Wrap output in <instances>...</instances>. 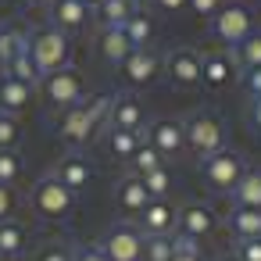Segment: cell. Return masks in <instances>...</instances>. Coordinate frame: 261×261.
I'll return each mask as SVG.
<instances>
[{"label": "cell", "mask_w": 261, "mask_h": 261, "mask_svg": "<svg viewBox=\"0 0 261 261\" xmlns=\"http://www.w3.org/2000/svg\"><path fill=\"white\" fill-rule=\"evenodd\" d=\"M75 197H79V193H72V190L50 172V175H43V179L33 182V190H29V207H33V215L43 218V222H68L72 211H75Z\"/></svg>", "instance_id": "2"}, {"label": "cell", "mask_w": 261, "mask_h": 261, "mask_svg": "<svg viewBox=\"0 0 261 261\" xmlns=\"http://www.w3.org/2000/svg\"><path fill=\"white\" fill-rule=\"evenodd\" d=\"M97 47H100V58H104L108 65H118V68H122V61H125L129 50H133V43H129V36H125L122 29H100Z\"/></svg>", "instance_id": "23"}, {"label": "cell", "mask_w": 261, "mask_h": 261, "mask_svg": "<svg viewBox=\"0 0 261 261\" xmlns=\"http://www.w3.org/2000/svg\"><path fill=\"white\" fill-rule=\"evenodd\" d=\"M72 261H108V254L100 250V243H83L72 250Z\"/></svg>", "instance_id": "39"}, {"label": "cell", "mask_w": 261, "mask_h": 261, "mask_svg": "<svg viewBox=\"0 0 261 261\" xmlns=\"http://www.w3.org/2000/svg\"><path fill=\"white\" fill-rule=\"evenodd\" d=\"M232 240H254L261 236V207H232L225 218Z\"/></svg>", "instance_id": "21"}, {"label": "cell", "mask_w": 261, "mask_h": 261, "mask_svg": "<svg viewBox=\"0 0 261 261\" xmlns=\"http://www.w3.org/2000/svg\"><path fill=\"white\" fill-rule=\"evenodd\" d=\"M133 11H136L133 0H100V8H97L100 29H122L133 18Z\"/></svg>", "instance_id": "25"}, {"label": "cell", "mask_w": 261, "mask_h": 261, "mask_svg": "<svg viewBox=\"0 0 261 261\" xmlns=\"http://www.w3.org/2000/svg\"><path fill=\"white\" fill-rule=\"evenodd\" d=\"M122 33L129 36L133 50H140V47H147V43H150V36H154V25H150V18H147V15L133 11V18H129V22L122 25Z\"/></svg>", "instance_id": "28"}, {"label": "cell", "mask_w": 261, "mask_h": 261, "mask_svg": "<svg viewBox=\"0 0 261 261\" xmlns=\"http://www.w3.org/2000/svg\"><path fill=\"white\" fill-rule=\"evenodd\" d=\"M29 247V229L15 218L0 222V261H22Z\"/></svg>", "instance_id": "17"}, {"label": "cell", "mask_w": 261, "mask_h": 261, "mask_svg": "<svg viewBox=\"0 0 261 261\" xmlns=\"http://www.w3.org/2000/svg\"><path fill=\"white\" fill-rule=\"evenodd\" d=\"M175 232L179 236H190V240H204V236H211L215 232V215H211V207H204V204H186L182 211H179V222H175Z\"/></svg>", "instance_id": "15"}, {"label": "cell", "mask_w": 261, "mask_h": 261, "mask_svg": "<svg viewBox=\"0 0 261 261\" xmlns=\"http://www.w3.org/2000/svg\"><path fill=\"white\" fill-rule=\"evenodd\" d=\"M182 133H186V147H190L200 161L211 158V154H218V150H225V125H222V118L211 115V111L190 115V118L182 122Z\"/></svg>", "instance_id": "4"}, {"label": "cell", "mask_w": 261, "mask_h": 261, "mask_svg": "<svg viewBox=\"0 0 261 261\" xmlns=\"http://www.w3.org/2000/svg\"><path fill=\"white\" fill-rule=\"evenodd\" d=\"M18 140H22V122H18V115L0 111V150H15Z\"/></svg>", "instance_id": "33"}, {"label": "cell", "mask_w": 261, "mask_h": 261, "mask_svg": "<svg viewBox=\"0 0 261 261\" xmlns=\"http://www.w3.org/2000/svg\"><path fill=\"white\" fill-rule=\"evenodd\" d=\"M90 22V8L83 0H50V25L61 33H79Z\"/></svg>", "instance_id": "16"}, {"label": "cell", "mask_w": 261, "mask_h": 261, "mask_svg": "<svg viewBox=\"0 0 261 261\" xmlns=\"http://www.w3.org/2000/svg\"><path fill=\"white\" fill-rule=\"evenodd\" d=\"M172 261H204V257H200V247H197V240L172 232Z\"/></svg>", "instance_id": "35"}, {"label": "cell", "mask_w": 261, "mask_h": 261, "mask_svg": "<svg viewBox=\"0 0 261 261\" xmlns=\"http://www.w3.org/2000/svg\"><path fill=\"white\" fill-rule=\"evenodd\" d=\"M236 257H240V261H261V236H254V240H236Z\"/></svg>", "instance_id": "38"}, {"label": "cell", "mask_w": 261, "mask_h": 261, "mask_svg": "<svg viewBox=\"0 0 261 261\" xmlns=\"http://www.w3.org/2000/svg\"><path fill=\"white\" fill-rule=\"evenodd\" d=\"M15 211H18V193H15V186H4V182H0V222L15 218Z\"/></svg>", "instance_id": "37"}, {"label": "cell", "mask_w": 261, "mask_h": 261, "mask_svg": "<svg viewBox=\"0 0 261 261\" xmlns=\"http://www.w3.org/2000/svg\"><path fill=\"white\" fill-rule=\"evenodd\" d=\"M154 4H158L161 11H168V15H172V11H182V8L190 4V0H154Z\"/></svg>", "instance_id": "43"}, {"label": "cell", "mask_w": 261, "mask_h": 261, "mask_svg": "<svg viewBox=\"0 0 261 261\" xmlns=\"http://www.w3.org/2000/svg\"><path fill=\"white\" fill-rule=\"evenodd\" d=\"M133 4H140V0H133Z\"/></svg>", "instance_id": "47"}, {"label": "cell", "mask_w": 261, "mask_h": 261, "mask_svg": "<svg viewBox=\"0 0 261 261\" xmlns=\"http://www.w3.org/2000/svg\"><path fill=\"white\" fill-rule=\"evenodd\" d=\"M158 68H161V58L154 50H147V47L129 50V58L122 61V75H125L129 86H150L158 79Z\"/></svg>", "instance_id": "13"}, {"label": "cell", "mask_w": 261, "mask_h": 261, "mask_svg": "<svg viewBox=\"0 0 261 261\" xmlns=\"http://www.w3.org/2000/svg\"><path fill=\"white\" fill-rule=\"evenodd\" d=\"M129 165H133V175H147V172L161 168V165H165V158H161V154H158V150L143 140V143H140V150L133 154V161H129Z\"/></svg>", "instance_id": "30"}, {"label": "cell", "mask_w": 261, "mask_h": 261, "mask_svg": "<svg viewBox=\"0 0 261 261\" xmlns=\"http://www.w3.org/2000/svg\"><path fill=\"white\" fill-rule=\"evenodd\" d=\"M29 100H33V86H25L22 79H15V75H0V111H8V115H18V111H25L29 108Z\"/></svg>", "instance_id": "19"}, {"label": "cell", "mask_w": 261, "mask_h": 261, "mask_svg": "<svg viewBox=\"0 0 261 261\" xmlns=\"http://www.w3.org/2000/svg\"><path fill=\"white\" fill-rule=\"evenodd\" d=\"M186 8H193L200 18H215V15L222 11V0H190Z\"/></svg>", "instance_id": "41"}, {"label": "cell", "mask_w": 261, "mask_h": 261, "mask_svg": "<svg viewBox=\"0 0 261 261\" xmlns=\"http://www.w3.org/2000/svg\"><path fill=\"white\" fill-rule=\"evenodd\" d=\"M25 8H40V4H50V0H22Z\"/></svg>", "instance_id": "44"}, {"label": "cell", "mask_w": 261, "mask_h": 261, "mask_svg": "<svg viewBox=\"0 0 261 261\" xmlns=\"http://www.w3.org/2000/svg\"><path fill=\"white\" fill-rule=\"evenodd\" d=\"M83 4H86L90 11H97V8H100V0H83Z\"/></svg>", "instance_id": "45"}, {"label": "cell", "mask_w": 261, "mask_h": 261, "mask_svg": "<svg viewBox=\"0 0 261 261\" xmlns=\"http://www.w3.org/2000/svg\"><path fill=\"white\" fill-rule=\"evenodd\" d=\"M243 90L250 93V100L261 97V65L257 68H243Z\"/></svg>", "instance_id": "40"}, {"label": "cell", "mask_w": 261, "mask_h": 261, "mask_svg": "<svg viewBox=\"0 0 261 261\" xmlns=\"http://www.w3.org/2000/svg\"><path fill=\"white\" fill-rule=\"evenodd\" d=\"M29 54H33L40 75H50V72H61V68L72 65V40L61 29L43 25V29L29 33Z\"/></svg>", "instance_id": "3"}, {"label": "cell", "mask_w": 261, "mask_h": 261, "mask_svg": "<svg viewBox=\"0 0 261 261\" xmlns=\"http://www.w3.org/2000/svg\"><path fill=\"white\" fill-rule=\"evenodd\" d=\"M29 47V33H22L18 25H0V65H11L22 50Z\"/></svg>", "instance_id": "26"}, {"label": "cell", "mask_w": 261, "mask_h": 261, "mask_svg": "<svg viewBox=\"0 0 261 261\" xmlns=\"http://www.w3.org/2000/svg\"><path fill=\"white\" fill-rule=\"evenodd\" d=\"M115 200H118V207H122L125 215H140V211L150 204V193H147V186H143L140 175H125V179H118V186H115Z\"/></svg>", "instance_id": "18"}, {"label": "cell", "mask_w": 261, "mask_h": 261, "mask_svg": "<svg viewBox=\"0 0 261 261\" xmlns=\"http://www.w3.org/2000/svg\"><path fill=\"white\" fill-rule=\"evenodd\" d=\"M243 172H247V161L236 150H218V154H211V158L200 161L204 186L215 190V193H232V186L240 182Z\"/></svg>", "instance_id": "5"}, {"label": "cell", "mask_w": 261, "mask_h": 261, "mask_svg": "<svg viewBox=\"0 0 261 261\" xmlns=\"http://www.w3.org/2000/svg\"><path fill=\"white\" fill-rule=\"evenodd\" d=\"M143 179V186H147V193H150V200H165L168 197V190H172V175H168V168L161 165V168H154V172H147V175H140Z\"/></svg>", "instance_id": "32"}, {"label": "cell", "mask_w": 261, "mask_h": 261, "mask_svg": "<svg viewBox=\"0 0 261 261\" xmlns=\"http://www.w3.org/2000/svg\"><path fill=\"white\" fill-rule=\"evenodd\" d=\"M211 29H215V36L225 43V47H240L250 33H254V11L247 8V4H225L215 18H211Z\"/></svg>", "instance_id": "7"}, {"label": "cell", "mask_w": 261, "mask_h": 261, "mask_svg": "<svg viewBox=\"0 0 261 261\" xmlns=\"http://www.w3.org/2000/svg\"><path fill=\"white\" fill-rule=\"evenodd\" d=\"M147 143H150L161 158H175V154H182V147H186L182 122H175V118H158V122L147 129Z\"/></svg>", "instance_id": "11"}, {"label": "cell", "mask_w": 261, "mask_h": 261, "mask_svg": "<svg viewBox=\"0 0 261 261\" xmlns=\"http://www.w3.org/2000/svg\"><path fill=\"white\" fill-rule=\"evenodd\" d=\"M4 72H8V75H15V79H22V83H25V86H33V90L43 83V75H40V68H36L33 54H29V47H25V50H22V54L4 68Z\"/></svg>", "instance_id": "27"}, {"label": "cell", "mask_w": 261, "mask_h": 261, "mask_svg": "<svg viewBox=\"0 0 261 261\" xmlns=\"http://www.w3.org/2000/svg\"><path fill=\"white\" fill-rule=\"evenodd\" d=\"M40 93H43V100H47L54 111H68V108H75V104L86 97V90H83V75H79L72 65L61 68V72L43 75Z\"/></svg>", "instance_id": "6"}, {"label": "cell", "mask_w": 261, "mask_h": 261, "mask_svg": "<svg viewBox=\"0 0 261 261\" xmlns=\"http://www.w3.org/2000/svg\"><path fill=\"white\" fill-rule=\"evenodd\" d=\"M200 50H193V47H175V50H168V58H165V72H168V79L175 83V86H182V90H193V86H200Z\"/></svg>", "instance_id": "9"}, {"label": "cell", "mask_w": 261, "mask_h": 261, "mask_svg": "<svg viewBox=\"0 0 261 261\" xmlns=\"http://www.w3.org/2000/svg\"><path fill=\"white\" fill-rule=\"evenodd\" d=\"M232 79V58L229 54H207L200 61V83H207L211 90H222Z\"/></svg>", "instance_id": "24"}, {"label": "cell", "mask_w": 261, "mask_h": 261, "mask_svg": "<svg viewBox=\"0 0 261 261\" xmlns=\"http://www.w3.org/2000/svg\"><path fill=\"white\" fill-rule=\"evenodd\" d=\"M232 54H236L240 68H257V65H261V33L254 29V33H250V36H247Z\"/></svg>", "instance_id": "31"}, {"label": "cell", "mask_w": 261, "mask_h": 261, "mask_svg": "<svg viewBox=\"0 0 261 261\" xmlns=\"http://www.w3.org/2000/svg\"><path fill=\"white\" fill-rule=\"evenodd\" d=\"M247 118H250V125L261 133V97H254V100H250V108H247Z\"/></svg>", "instance_id": "42"}, {"label": "cell", "mask_w": 261, "mask_h": 261, "mask_svg": "<svg viewBox=\"0 0 261 261\" xmlns=\"http://www.w3.org/2000/svg\"><path fill=\"white\" fill-rule=\"evenodd\" d=\"M100 250L108 254V261H143V232L133 222H115L104 240Z\"/></svg>", "instance_id": "8"}, {"label": "cell", "mask_w": 261, "mask_h": 261, "mask_svg": "<svg viewBox=\"0 0 261 261\" xmlns=\"http://www.w3.org/2000/svg\"><path fill=\"white\" fill-rule=\"evenodd\" d=\"M143 261H172V236H143Z\"/></svg>", "instance_id": "34"}, {"label": "cell", "mask_w": 261, "mask_h": 261, "mask_svg": "<svg viewBox=\"0 0 261 261\" xmlns=\"http://www.w3.org/2000/svg\"><path fill=\"white\" fill-rule=\"evenodd\" d=\"M229 197L232 207H261V168H247Z\"/></svg>", "instance_id": "22"}, {"label": "cell", "mask_w": 261, "mask_h": 261, "mask_svg": "<svg viewBox=\"0 0 261 261\" xmlns=\"http://www.w3.org/2000/svg\"><path fill=\"white\" fill-rule=\"evenodd\" d=\"M108 108H111V97L108 93H97V97H83L75 108L61 111V122H58V136L72 147V150H83L100 129H108Z\"/></svg>", "instance_id": "1"}, {"label": "cell", "mask_w": 261, "mask_h": 261, "mask_svg": "<svg viewBox=\"0 0 261 261\" xmlns=\"http://www.w3.org/2000/svg\"><path fill=\"white\" fill-rule=\"evenodd\" d=\"M136 218H140V232L143 236H172L175 222H179V211L168 200H150Z\"/></svg>", "instance_id": "12"}, {"label": "cell", "mask_w": 261, "mask_h": 261, "mask_svg": "<svg viewBox=\"0 0 261 261\" xmlns=\"http://www.w3.org/2000/svg\"><path fill=\"white\" fill-rule=\"evenodd\" d=\"M54 175H58L72 193H83V190L93 182V165H90V158H83L79 150H68V154L54 165Z\"/></svg>", "instance_id": "14"}, {"label": "cell", "mask_w": 261, "mask_h": 261, "mask_svg": "<svg viewBox=\"0 0 261 261\" xmlns=\"http://www.w3.org/2000/svg\"><path fill=\"white\" fill-rule=\"evenodd\" d=\"M218 261H240V257H236V254H225V257H218Z\"/></svg>", "instance_id": "46"}, {"label": "cell", "mask_w": 261, "mask_h": 261, "mask_svg": "<svg viewBox=\"0 0 261 261\" xmlns=\"http://www.w3.org/2000/svg\"><path fill=\"white\" fill-rule=\"evenodd\" d=\"M25 172V158L18 150H0V182L4 186H15Z\"/></svg>", "instance_id": "29"}, {"label": "cell", "mask_w": 261, "mask_h": 261, "mask_svg": "<svg viewBox=\"0 0 261 261\" xmlns=\"http://www.w3.org/2000/svg\"><path fill=\"white\" fill-rule=\"evenodd\" d=\"M143 104L133 93H115L108 108V129H129V133H147L143 125Z\"/></svg>", "instance_id": "10"}, {"label": "cell", "mask_w": 261, "mask_h": 261, "mask_svg": "<svg viewBox=\"0 0 261 261\" xmlns=\"http://www.w3.org/2000/svg\"><path fill=\"white\" fill-rule=\"evenodd\" d=\"M147 140V133H129V129H108L104 133V143H108V154L118 158V161H133V154L140 150V143Z\"/></svg>", "instance_id": "20"}, {"label": "cell", "mask_w": 261, "mask_h": 261, "mask_svg": "<svg viewBox=\"0 0 261 261\" xmlns=\"http://www.w3.org/2000/svg\"><path fill=\"white\" fill-rule=\"evenodd\" d=\"M33 261H72V247L61 243V240H50L33 254Z\"/></svg>", "instance_id": "36"}]
</instances>
